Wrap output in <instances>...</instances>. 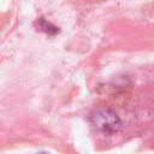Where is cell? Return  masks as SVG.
<instances>
[{
    "instance_id": "obj_1",
    "label": "cell",
    "mask_w": 154,
    "mask_h": 154,
    "mask_svg": "<svg viewBox=\"0 0 154 154\" xmlns=\"http://www.w3.org/2000/svg\"><path fill=\"white\" fill-rule=\"evenodd\" d=\"M93 125L105 132H116L120 129V119L111 109H100L91 117Z\"/></svg>"
},
{
    "instance_id": "obj_2",
    "label": "cell",
    "mask_w": 154,
    "mask_h": 154,
    "mask_svg": "<svg viewBox=\"0 0 154 154\" xmlns=\"http://www.w3.org/2000/svg\"><path fill=\"white\" fill-rule=\"evenodd\" d=\"M36 25H37V29L46 32V34H49V35H53V34H57L59 32V28L54 26L53 24H51L49 22H47L45 18H38V20L36 22Z\"/></svg>"
}]
</instances>
